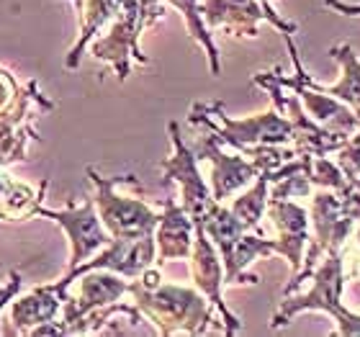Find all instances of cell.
Returning <instances> with one entry per match:
<instances>
[{
	"mask_svg": "<svg viewBox=\"0 0 360 337\" xmlns=\"http://www.w3.org/2000/svg\"><path fill=\"white\" fill-rule=\"evenodd\" d=\"M34 214L52 219V222H57V224L65 229V234H68V240H70L68 273L75 270L77 265H83L85 260H90L93 255H98L108 242H111V234H108V229L103 227L101 217H98V209L93 198H88V201L80 203V206H68V209H44V206L37 203Z\"/></svg>",
	"mask_w": 360,
	"mask_h": 337,
	"instance_id": "7",
	"label": "cell"
},
{
	"mask_svg": "<svg viewBox=\"0 0 360 337\" xmlns=\"http://www.w3.org/2000/svg\"><path fill=\"white\" fill-rule=\"evenodd\" d=\"M21 284H23L21 276H18V273H13V276H11V281L0 288V312H3V307H6V304H11V301L15 299V293H18Z\"/></svg>",
	"mask_w": 360,
	"mask_h": 337,
	"instance_id": "25",
	"label": "cell"
},
{
	"mask_svg": "<svg viewBox=\"0 0 360 337\" xmlns=\"http://www.w3.org/2000/svg\"><path fill=\"white\" fill-rule=\"evenodd\" d=\"M195 224V237H193V250H191V278H193L195 288L211 301V307L221 314V322H224L226 335H234V332L242 330V322L226 309L224 304V262H221V255H219L217 245L211 242V237L206 234L201 222H193Z\"/></svg>",
	"mask_w": 360,
	"mask_h": 337,
	"instance_id": "10",
	"label": "cell"
},
{
	"mask_svg": "<svg viewBox=\"0 0 360 337\" xmlns=\"http://www.w3.org/2000/svg\"><path fill=\"white\" fill-rule=\"evenodd\" d=\"M188 121L206 127L237 152L260 147V144H293L291 121L281 111H265L257 116H248V119H232L224 111V106L214 101V103H195L191 108Z\"/></svg>",
	"mask_w": 360,
	"mask_h": 337,
	"instance_id": "3",
	"label": "cell"
},
{
	"mask_svg": "<svg viewBox=\"0 0 360 337\" xmlns=\"http://www.w3.org/2000/svg\"><path fill=\"white\" fill-rule=\"evenodd\" d=\"M80 6H83V0H75V8L80 11Z\"/></svg>",
	"mask_w": 360,
	"mask_h": 337,
	"instance_id": "30",
	"label": "cell"
},
{
	"mask_svg": "<svg viewBox=\"0 0 360 337\" xmlns=\"http://www.w3.org/2000/svg\"><path fill=\"white\" fill-rule=\"evenodd\" d=\"M193 152L195 158L206 160L211 165V193L219 203L229 201L234 193H240L242 188H248L260 175L255 163L245 158L242 152L234 150V155L224 152V142L214 132L203 136Z\"/></svg>",
	"mask_w": 360,
	"mask_h": 337,
	"instance_id": "11",
	"label": "cell"
},
{
	"mask_svg": "<svg viewBox=\"0 0 360 337\" xmlns=\"http://www.w3.org/2000/svg\"><path fill=\"white\" fill-rule=\"evenodd\" d=\"M322 6L332 8L340 15H360V3H345V0H322Z\"/></svg>",
	"mask_w": 360,
	"mask_h": 337,
	"instance_id": "26",
	"label": "cell"
},
{
	"mask_svg": "<svg viewBox=\"0 0 360 337\" xmlns=\"http://www.w3.org/2000/svg\"><path fill=\"white\" fill-rule=\"evenodd\" d=\"M252 83H257L260 88H265L273 98V103L285 119L291 121L293 127V147L299 152H307V155H330V152H338L342 144L347 142V136L335 134L330 129L319 127L301 106L299 96L296 93H285L288 88L278 83L273 72H260V75L252 77Z\"/></svg>",
	"mask_w": 360,
	"mask_h": 337,
	"instance_id": "5",
	"label": "cell"
},
{
	"mask_svg": "<svg viewBox=\"0 0 360 337\" xmlns=\"http://www.w3.org/2000/svg\"><path fill=\"white\" fill-rule=\"evenodd\" d=\"M309 178H311V183L316 188H327V191H345L350 186V178L342 172V167L327 155H311Z\"/></svg>",
	"mask_w": 360,
	"mask_h": 337,
	"instance_id": "22",
	"label": "cell"
},
{
	"mask_svg": "<svg viewBox=\"0 0 360 337\" xmlns=\"http://www.w3.org/2000/svg\"><path fill=\"white\" fill-rule=\"evenodd\" d=\"M167 3L170 8H175L180 15H183V21L188 26V34L203 46V52L209 57V70L211 75H219L221 72V62H219V49L214 44V37H211V29L206 26L203 21V13H201V3L198 0H162Z\"/></svg>",
	"mask_w": 360,
	"mask_h": 337,
	"instance_id": "20",
	"label": "cell"
},
{
	"mask_svg": "<svg viewBox=\"0 0 360 337\" xmlns=\"http://www.w3.org/2000/svg\"><path fill=\"white\" fill-rule=\"evenodd\" d=\"M309 227L314 229L311 240L322 245L327 253L342 250L345 242L353 237L355 222L345 217L342 198L338 191L322 188L319 193H311V209H309Z\"/></svg>",
	"mask_w": 360,
	"mask_h": 337,
	"instance_id": "16",
	"label": "cell"
},
{
	"mask_svg": "<svg viewBox=\"0 0 360 337\" xmlns=\"http://www.w3.org/2000/svg\"><path fill=\"white\" fill-rule=\"evenodd\" d=\"M201 13L211 31L229 29L237 37H257L260 21H268L281 34H291V37L299 31V23L285 21L278 13L265 11L260 0H203Z\"/></svg>",
	"mask_w": 360,
	"mask_h": 337,
	"instance_id": "12",
	"label": "cell"
},
{
	"mask_svg": "<svg viewBox=\"0 0 360 337\" xmlns=\"http://www.w3.org/2000/svg\"><path fill=\"white\" fill-rule=\"evenodd\" d=\"M88 175L96 186V209L98 217L108 229L111 240H127V237H144V234H155L160 222V214L152 209L150 203L134 196H121L119 188L127 175L119 178H103L98 175L96 167H88Z\"/></svg>",
	"mask_w": 360,
	"mask_h": 337,
	"instance_id": "4",
	"label": "cell"
},
{
	"mask_svg": "<svg viewBox=\"0 0 360 337\" xmlns=\"http://www.w3.org/2000/svg\"><path fill=\"white\" fill-rule=\"evenodd\" d=\"M68 288L70 286L65 281H57V284L49 286H39L29 296H21V299L11 301V330L13 335H31L34 327L39 324H46L57 319L62 314V304L68 299Z\"/></svg>",
	"mask_w": 360,
	"mask_h": 337,
	"instance_id": "17",
	"label": "cell"
},
{
	"mask_svg": "<svg viewBox=\"0 0 360 337\" xmlns=\"http://www.w3.org/2000/svg\"><path fill=\"white\" fill-rule=\"evenodd\" d=\"M144 31L142 23V11H139V0H127L121 11L116 13V18L111 21V29L108 34L93 42L90 52L96 60L108 62L116 75L124 80L129 77V70H131V60H136L139 65H147V57L139 49V37Z\"/></svg>",
	"mask_w": 360,
	"mask_h": 337,
	"instance_id": "8",
	"label": "cell"
},
{
	"mask_svg": "<svg viewBox=\"0 0 360 337\" xmlns=\"http://www.w3.org/2000/svg\"><path fill=\"white\" fill-rule=\"evenodd\" d=\"M127 0H83L80 6V34H77L75 46L70 49L68 54V68L75 70L80 57H83V49L90 44V39L96 37L98 31L103 29L105 23H111L116 18V13L121 11Z\"/></svg>",
	"mask_w": 360,
	"mask_h": 337,
	"instance_id": "19",
	"label": "cell"
},
{
	"mask_svg": "<svg viewBox=\"0 0 360 337\" xmlns=\"http://www.w3.org/2000/svg\"><path fill=\"white\" fill-rule=\"evenodd\" d=\"M268 198H270V172H260L255 180V186H250L240 198H234L232 201V214L240 219V224L245 229H252L257 232V227H260V219L265 217V211H268Z\"/></svg>",
	"mask_w": 360,
	"mask_h": 337,
	"instance_id": "21",
	"label": "cell"
},
{
	"mask_svg": "<svg viewBox=\"0 0 360 337\" xmlns=\"http://www.w3.org/2000/svg\"><path fill=\"white\" fill-rule=\"evenodd\" d=\"M273 77H276L283 88L293 90V93L299 96L304 111H307L319 127L330 129V132L342 134V136L355 134V132L360 129V116L350 108V106L342 103V101L327 96V93H322V90L311 88V85L304 83L299 75L285 77L283 70H273Z\"/></svg>",
	"mask_w": 360,
	"mask_h": 337,
	"instance_id": "13",
	"label": "cell"
},
{
	"mask_svg": "<svg viewBox=\"0 0 360 337\" xmlns=\"http://www.w3.org/2000/svg\"><path fill=\"white\" fill-rule=\"evenodd\" d=\"M342 172H345L350 180L360 178V129L355 134L347 136V142L338 150V160H335Z\"/></svg>",
	"mask_w": 360,
	"mask_h": 337,
	"instance_id": "23",
	"label": "cell"
},
{
	"mask_svg": "<svg viewBox=\"0 0 360 337\" xmlns=\"http://www.w3.org/2000/svg\"><path fill=\"white\" fill-rule=\"evenodd\" d=\"M139 11H142V23L144 29H150L165 15V8H162V0H139Z\"/></svg>",
	"mask_w": 360,
	"mask_h": 337,
	"instance_id": "24",
	"label": "cell"
},
{
	"mask_svg": "<svg viewBox=\"0 0 360 337\" xmlns=\"http://www.w3.org/2000/svg\"><path fill=\"white\" fill-rule=\"evenodd\" d=\"M276 229V255H283L291 265L293 276L304 265V250L309 245V211L296 201L268 198V211Z\"/></svg>",
	"mask_w": 360,
	"mask_h": 337,
	"instance_id": "14",
	"label": "cell"
},
{
	"mask_svg": "<svg viewBox=\"0 0 360 337\" xmlns=\"http://www.w3.org/2000/svg\"><path fill=\"white\" fill-rule=\"evenodd\" d=\"M129 293L134 307L158 327L160 335H203L214 319V307L198 288H186L178 284H160L144 288L139 281H131Z\"/></svg>",
	"mask_w": 360,
	"mask_h": 337,
	"instance_id": "2",
	"label": "cell"
},
{
	"mask_svg": "<svg viewBox=\"0 0 360 337\" xmlns=\"http://www.w3.org/2000/svg\"><path fill=\"white\" fill-rule=\"evenodd\" d=\"M358 180H360V178H358Z\"/></svg>",
	"mask_w": 360,
	"mask_h": 337,
	"instance_id": "31",
	"label": "cell"
},
{
	"mask_svg": "<svg viewBox=\"0 0 360 337\" xmlns=\"http://www.w3.org/2000/svg\"><path fill=\"white\" fill-rule=\"evenodd\" d=\"M77 278H83L80 286H77V291L70 293L68 288V299L62 304V322H60L62 335H72L75 324L85 314L96 312V309L111 307V304H119L129 293V288H131V284H127L124 276L103 268L88 270V273H83V276Z\"/></svg>",
	"mask_w": 360,
	"mask_h": 337,
	"instance_id": "9",
	"label": "cell"
},
{
	"mask_svg": "<svg viewBox=\"0 0 360 337\" xmlns=\"http://www.w3.org/2000/svg\"><path fill=\"white\" fill-rule=\"evenodd\" d=\"M283 42L285 46H288V52H291V60H293V68H296V75L304 80V83H309L311 88L322 90V93H327V96L338 98V101H342L345 106H350L355 113L360 116V57L358 52L353 49V44H338L330 49V57L340 65V70H342V77H340L335 85H322V83H314L311 80V75H309L307 70H304V65H301V57L299 52H296V44H293L291 34H283Z\"/></svg>",
	"mask_w": 360,
	"mask_h": 337,
	"instance_id": "15",
	"label": "cell"
},
{
	"mask_svg": "<svg viewBox=\"0 0 360 337\" xmlns=\"http://www.w3.org/2000/svg\"><path fill=\"white\" fill-rule=\"evenodd\" d=\"M353 240H355V245L360 248V222L355 224V229H353Z\"/></svg>",
	"mask_w": 360,
	"mask_h": 337,
	"instance_id": "28",
	"label": "cell"
},
{
	"mask_svg": "<svg viewBox=\"0 0 360 337\" xmlns=\"http://www.w3.org/2000/svg\"><path fill=\"white\" fill-rule=\"evenodd\" d=\"M167 132H170V142H173V155L162 163L165 183H178L183 209L191 214L193 222H203V219L209 217V211L214 209L219 201H214L211 186L201 175V170H198V158H195V152L183 142L180 127L173 121V124L167 127Z\"/></svg>",
	"mask_w": 360,
	"mask_h": 337,
	"instance_id": "6",
	"label": "cell"
},
{
	"mask_svg": "<svg viewBox=\"0 0 360 337\" xmlns=\"http://www.w3.org/2000/svg\"><path fill=\"white\" fill-rule=\"evenodd\" d=\"M195 224L191 214L183 209V203H175L173 198H165L160 222L155 229V242H158V265L175 260H188L193 250Z\"/></svg>",
	"mask_w": 360,
	"mask_h": 337,
	"instance_id": "18",
	"label": "cell"
},
{
	"mask_svg": "<svg viewBox=\"0 0 360 337\" xmlns=\"http://www.w3.org/2000/svg\"><path fill=\"white\" fill-rule=\"evenodd\" d=\"M309 281H314L307 293L299 296H285L281 301L278 312L273 314L270 327L278 330L288 324L301 312H327V314L338 322L335 335L342 337H360V314L350 312L342 304V288H345V260H342V250H332L322 257Z\"/></svg>",
	"mask_w": 360,
	"mask_h": 337,
	"instance_id": "1",
	"label": "cell"
},
{
	"mask_svg": "<svg viewBox=\"0 0 360 337\" xmlns=\"http://www.w3.org/2000/svg\"><path fill=\"white\" fill-rule=\"evenodd\" d=\"M11 96H15L13 80H11L6 72H0V108H6V103L11 101Z\"/></svg>",
	"mask_w": 360,
	"mask_h": 337,
	"instance_id": "27",
	"label": "cell"
},
{
	"mask_svg": "<svg viewBox=\"0 0 360 337\" xmlns=\"http://www.w3.org/2000/svg\"><path fill=\"white\" fill-rule=\"evenodd\" d=\"M260 3L265 6V11H270V13H276V8H273V3H270V0H260Z\"/></svg>",
	"mask_w": 360,
	"mask_h": 337,
	"instance_id": "29",
	"label": "cell"
}]
</instances>
